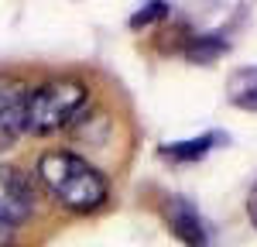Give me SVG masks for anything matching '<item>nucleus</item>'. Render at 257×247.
I'll use <instances>...</instances> for the list:
<instances>
[{"instance_id":"nucleus-4","label":"nucleus","mask_w":257,"mask_h":247,"mask_svg":"<svg viewBox=\"0 0 257 247\" xmlns=\"http://www.w3.org/2000/svg\"><path fill=\"white\" fill-rule=\"evenodd\" d=\"M28 96H31V86L18 76H7L0 72V148H11L24 131L28 120Z\"/></svg>"},{"instance_id":"nucleus-8","label":"nucleus","mask_w":257,"mask_h":247,"mask_svg":"<svg viewBox=\"0 0 257 247\" xmlns=\"http://www.w3.org/2000/svg\"><path fill=\"white\" fill-rule=\"evenodd\" d=\"M226 52H230V41L219 38V35H196V38L185 41V59L199 62V65H209Z\"/></svg>"},{"instance_id":"nucleus-2","label":"nucleus","mask_w":257,"mask_h":247,"mask_svg":"<svg viewBox=\"0 0 257 247\" xmlns=\"http://www.w3.org/2000/svg\"><path fill=\"white\" fill-rule=\"evenodd\" d=\"M89 103V89L86 82L72 79V76H62V79H48L31 89L28 96V120H24V131L28 134H55L62 127L79 117Z\"/></svg>"},{"instance_id":"nucleus-5","label":"nucleus","mask_w":257,"mask_h":247,"mask_svg":"<svg viewBox=\"0 0 257 247\" xmlns=\"http://www.w3.org/2000/svg\"><path fill=\"white\" fill-rule=\"evenodd\" d=\"M165 216H168L175 237L185 247H213V233H209L206 220L199 216V209L189 203L185 196H172V199L165 203Z\"/></svg>"},{"instance_id":"nucleus-3","label":"nucleus","mask_w":257,"mask_h":247,"mask_svg":"<svg viewBox=\"0 0 257 247\" xmlns=\"http://www.w3.org/2000/svg\"><path fill=\"white\" fill-rule=\"evenodd\" d=\"M31 213H35L31 179L14 165H0V247H7L14 226H21Z\"/></svg>"},{"instance_id":"nucleus-1","label":"nucleus","mask_w":257,"mask_h":247,"mask_svg":"<svg viewBox=\"0 0 257 247\" xmlns=\"http://www.w3.org/2000/svg\"><path fill=\"white\" fill-rule=\"evenodd\" d=\"M38 179L62 206L76 213L99 209L110 196L106 175L76 151H45L38 158Z\"/></svg>"},{"instance_id":"nucleus-7","label":"nucleus","mask_w":257,"mask_h":247,"mask_svg":"<svg viewBox=\"0 0 257 247\" xmlns=\"http://www.w3.org/2000/svg\"><path fill=\"white\" fill-rule=\"evenodd\" d=\"M226 96L233 106L240 110H254L257 113V65L237 69L230 79H226Z\"/></svg>"},{"instance_id":"nucleus-10","label":"nucleus","mask_w":257,"mask_h":247,"mask_svg":"<svg viewBox=\"0 0 257 247\" xmlns=\"http://www.w3.org/2000/svg\"><path fill=\"white\" fill-rule=\"evenodd\" d=\"M247 213H250V220H254V226H257V185L250 189V196H247Z\"/></svg>"},{"instance_id":"nucleus-9","label":"nucleus","mask_w":257,"mask_h":247,"mask_svg":"<svg viewBox=\"0 0 257 247\" xmlns=\"http://www.w3.org/2000/svg\"><path fill=\"white\" fill-rule=\"evenodd\" d=\"M168 14V4L165 0H148L144 7H138V14L131 18V28H144V24H155Z\"/></svg>"},{"instance_id":"nucleus-6","label":"nucleus","mask_w":257,"mask_h":247,"mask_svg":"<svg viewBox=\"0 0 257 247\" xmlns=\"http://www.w3.org/2000/svg\"><path fill=\"white\" fill-rule=\"evenodd\" d=\"M226 141V134L219 131H209L202 138H192V141H172V144H161V158L165 162H175V165H189V162H202L216 144Z\"/></svg>"}]
</instances>
